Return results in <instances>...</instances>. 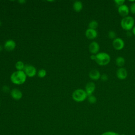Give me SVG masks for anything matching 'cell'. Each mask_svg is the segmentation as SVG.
Returning a JSON list of instances; mask_svg holds the SVG:
<instances>
[{"mask_svg":"<svg viewBox=\"0 0 135 135\" xmlns=\"http://www.w3.org/2000/svg\"><path fill=\"white\" fill-rule=\"evenodd\" d=\"M2 50H3V47H2V45H0V51H2Z\"/></svg>","mask_w":135,"mask_h":135,"instance_id":"f546056e","label":"cell"},{"mask_svg":"<svg viewBox=\"0 0 135 135\" xmlns=\"http://www.w3.org/2000/svg\"><path fill=\"white\" fill-rule=\"evenodd\" d=\"M89 28L95 30L98 27V23L95 20H92L89 23Z\"/></svg>","mask_w":135,"mask_h":135,"instance_id":"ac0fdd59","label":"cell"},{"mask_svg":"<svg viewBox=\"0 0 135 135\" xmlns=\"http://www.w3.org/2000/svg\"><path fill=\"white\" fill-rule=\"evenodd\" d=\"M73 100L77 102L84 101L88 97V95L85 90L82 89H78L73 91L72 94Z\"/></svg>","mask_w":135,"mask_h":135,"instance_id":"3957f363","label":"cell"},{"mask_svg":"<svg viewBox=\"0 0 135 135\" xmlns=\"http://www.w3.org/2000/svg\"><path fill=\"white\" fill-rule=\"evenodd\" d=\"M120 25L123 30L129 31L134 27V20L130 16L124 17L121 21Z\"/></svg>","mask_w":135,"mask_h":135,"instance_id":"277c9868","label":"cell"},{"mask_svg":"<svg viewBox=\"0 0 135 135\" xmlns=\"http://www.w3.org/2000/svg\"><path fill=\"white\" fill-rule=\"evenodd\" d=\"M73 8L74 10L77 12H80L83 8V4L81 1H75L73 4Z\"/></svg>","mask_w":135,"mask_h":135,"instance_id":"9a60e30c","label":"cell"},{"mask_svg":"<svg viewBox=\"0 0 135 135\" xmlns=\"http://www.w3.org/2000/svg\"><path fill=\"white\" fill-rule=\"evenodd\" d=\"M132 33L135 35V26H134V27L132 28Z\"/></svg>","mask_w":135,"mask_h":135,"instance_id":"83f0119b","label":"cell"},{"mask_svg":"<svg viewBox=\"0 0 135 135\" xmlns=\"http://www.w3.org/2000/svg\"><path fill=\"white\" fill-rule=\"evenodd\" d=\"M114 2L117 5L120 6L124 4L125 1L124 0H114Z\"/></svg>","mask_w":135,"mask_h":135,"instance_id":"cb8c5ba5","label":"cell"},{"mask_svg":"<svg viewBox=\"0 0 135 135\" xmlns=\"http://www.w3.org/2000/svg\"><path fill=\"white\" fill-rule=\"evenodd\" d=\"M89 76L90 78L92 80H98L100 78L101 74L98 70L96 69H93L89 72Z\"/></svg>","mask_w":135,"mask_h":135,"instance_id":"5bb4252c","label":"cell"},{"mask_svg":"<svg viewBox=\"0 0 135 135\" xmlns=\"http://www.w3.org/2000/svg\"><path fill=\"white\" fill-rule=\"evenodd\" d=\"M113 47L117 50H121L124 46V41L120 37H116L112 42Z\"/></svg>","mask_w":135,"mask_h":135,"instance_id":"8992f818","label":"cell"},{"mask_svg":"<svg viewBox=\"0 0 135 135\" xmlns=\"http://www.w3.org/2000/svg\"><path fill=\"white\" fill-rule=\"evenodd\" d=\"M1 24H2V22H1V21H0V26H1Z\"/></svg>","mask_w":135,"mask_h":135,"instance_id":"4dcf8cb0","label":"cell"},{"mask_svg":"<svg viewBox=\"0 0 135 135\" xmlns=\"http://www.w3.org/2000/svg\"><path fill=\"white\" fill-rule=\"evenodd\" d=\"M11 95L12 98L16 100H20L23 97V93L21 90L18 89L14 88L11 91Z\"/></svg>","mask_w":135,"mask_h":135,"instance_id":"ba28073f","label":"cell"},{"mask_svg":"<svg viewBox=\"0 0 135 135\" xmlns=\"http://www.w3.org/2000/svg\"><path fill=\"white\" fill-rule=\"evenodd\" d=\"M116 36H117L116 33L114 31L111 30L108 32V37L110 39H112L113 40L114 39H115L117 37Z\"/></svg>","mask_w":135,"mask_h":135,"instance_id":"44dd1931","label":"cell"},{"mask_svg":"<svg viewBox=\"0 0 135 135\" xmlns=\"http://www.w3.org/2000/svg\"><path fill=\"white\" fill-rule=\"evenodd\" d=\"M111 60L110 55L105 52H100L96 54L95 62L98 64L104 66L108 64Z\"/></svg>","mask_w":135,"mask_h":135,"instance_id":"7a4b0ae2","label":"cell"},{"mask_svg":"<svg viewBox=\"0 0 135 135\" xmlns=\"http://www.w3.org/2000/svg\"><path fill=\"white\" fill-rule=\"evenodd\" d=\"M27 76L24 71H16L11 75V82L16 85H21L25 83Z\"/></svg>","mask_w":135,"mask_h":135,"instance_id":"6da1fadb","label":"cell"},{"mask_svg":"<svg viewBox=\"0 0 135 135\" xmlns=\"http://www.w3.org/2000/svg\"><path fill=\"white\" fill-rule=\"evenodd\" d=\"M15 66L17 71H23L25 65L22 61H18L16 62Z\"/></svg>","mask_w":135,"mask_h":135,"instance_id":"e0dca14e","label":"cell"},{"mask_svg":"<svg viewBox=\"0 0 135 135\" xmlns=\"http://www.w3.org/2000/svg\"><path fill=\"white\" fill-rule=\"evenodd\" d=\"M118 11L119 14L121 16L123 17H126L128 16L129 13V8L127 5L125 4H123L118 7Z\"/></svg>","mask_w":135,"mask_h":135,"instance_id":"30bf717a","label":"cell"},{"mask_svg":"<svg viewBox=\"0 0 135 135\" xmlns=\"http://www.w3.org/2000/svg\"><path fill=\"white\" fill-rule=\"evenodd\" d=\"M87 98H88V102H89L90 103H91V104H94V103H95L97 102V98L95 97V96H94V95H93V94L88 96Z\"/></svg>","mask_w":135,"mask_h":135,"instance_id":"d6986e66","label":"cell"},{"mask_svg":"<svg viewBox=\"0 0 135 135\" xmlns=\"http://www.w3.org/2000/svg\"><path fill=\"white\" fill-rule=\"evenodd\" d=\"M120 135H126V134H120Z\"/></svg>","mask_w":135,"mask_h":135,"instance_id":"1f68e13d","label":"cell"},{"mask_svg":"<svg viewBox=\"0 0 135 135\" xmlns=\"http://www.w3.org/2000/svg\"><path fill=\"white\" fill-rule=\"evenodd\" d=\"M90 59L92 60H94L95 61V59H96V54H92L90 56Z\"/></svg>","mask_w":135,"mask_h":135,"instance_id":"4316f807","label":"cell"},{"mask_svg":"<svg viewBox=\"0 0 135 135\" xmlns=\"http://www.w3.org/2000/svg\"><path fill=\"white\" fill-rule=\"evenodd\" d=\"M85 35L88 39L93 40L97 37L98 35V33L96 30H93V29L88 28L85 31Z\"/></svg>","mask_w":135,"mask_h":135,"instance_id":"4fadbf2b","label":"cell"},{"mask_svg":"<svg viewBox=\"0 0 135 135\" xmlns=\"http://www.w3.org/2000/svg\"><path fill=\"white\" fill-rule=\"evenodd\" d=\"M115 63L118 66L122 67L125 63V59L122 56H118L116 58Z\"/></svg>","mask_w":135,"mask_h":135,"instance_id":"2e32d148","label":"cell"},{"mask_svg":"<svg viewBox=\"0 0 135 135\" xmlns=\"http://www.w3.org/2000/svg\"><path fill=\"white\" fill-rule=\"evenodd\" d=\"M10 89H9V88L8 86L7 85H4L3 87H2V91L5 92V93H7L9 91Z\"/></svg>","mask_w":135,"mask_h":135,"instance_id":"484cf974","label":"cell"},{"mask_svg":"<svg viewBox=\"0 0 135 135\" xmlns=\"http://www.w3.org/2000/svg\"><path fill=\"white\" fill-rule=\"evenodd\" d=\"M0 107H1V103H0Z\"/></svg>","mask_w":135,"mask_h":135,"instance_id":"d6a6232c","label":"cell"},{"mask_svg":"<svg viewBox=\"0 0 135 135\" xmlns=\"http://www.w3.org/2000/svg\"><path fill=\"white\" fill-rule=\"evenodd\" d=\"M23 71L25 72L26 76L30 78L34 77L37 72L36 68L33 65L30 64L25 65Z\"/></svg>","mask_w":135,"mask_h":135,"instance_id":"5b68a950","label":"cell"},{"mask_svg":"<svg viewBox=\"0 0 135 135\" xmlns=\"http://www.w3.org/2000/svg\"><path fill=\"white\" fill-rule=\"evenodd\" d=\"M129 9L132 14H135V2H133L131 4Z\"/></svg>","mask_w":135,"mask_h":135,"instance_id":"603a6c76","label":"cell"},{"mask_svg":"<svg viewBox=\"0 0 135 135\" xmlns=\"http://www.w3.org/2000/svg\"><path fill=\"white\" fill-rule=\"evenodd\" d=\"M4 47L7 51H12L16 47V43L13 40H8L5 41Z\"/></svg>","mask_w":135,"mask_h":135,"instance_id":"52a82bcc","label":"cell"},{"mask_svg":"<svg viewBox=\"0 0 135 135\" xmlns=\"http://www.w3.org/2000/svg\"><path fill=\"white\" fill-rule=\"evenodd\" d=\"M101 135H120V134L114 131H108L104 132Z\"/></svg>","mask_w":135,"mask_h":135,"instance_id":"7402d4cb","label":"cell"},{"mask_svg":"<svg viewBox=\"0 0 135 135\" xmlns=\"http://www.w3.org/2000/svg\"><path fill=\"white\" fill-rule=\"evenodd\" d=\"M89 50L92 54H97L100 50L99 44L97 42L93 41L89 44Z\"/></svg>","mask_w":135,"mask_h":135,"instance_id":"8fae6325","label":"cell"},{"mask_svg":"<svg viewBox=\"0 0 135 135\" xmlns=\"http://www.w3.org/2000/svg\"><path fill=\"white\" fill-rule=\"evenodd\" d=\"M95 89V85L93 82H89L86 83L85 87V91L88 96L92 95Z\"/></svg>","mask_w":135,"mask_h":135,"instance_id":"7c38bea8","label":"cell"},{"mask_svg":"<svg viewBox=\"0 0 135 135\" xmlns=\"http://www.w3.org/2000/svg\"><path fill=\"white\" fill-rule=\"evenodd\" d=\"M18 2L20 3H21V4H24V3H25L26 2V1H24V0H23V1H19Z\"/></svg>","mask_w":135,"mask_h":135,"instance_id":"f1b7e54d","label":"cell"},{"mask_svg":"<svg viewBox=\"0 0 135 135\" xmlns=\"http://www.w3.org/2000/svg\"><path fill=\"white\" fill-rule=\"evenodd\" d=\"M117 77L120 80L125 79L128 75V72L126 69L123 68H119L116 72Z\"/></svg>","mask_w":135,"mask_h":135,"instance_id":"9c48e42d","label":"cell"},{"mask_svg":"<svg viewBox=\"0 0 135 135\" xmlns=\"http://www.w3.org/2000/svg\"><path fill=\"white\" fill-rule=\"evenodd\" d=\"M37 76L40 78H44L46 75V71L44 69H41L38 70V71L37 72Z\"/></svg>","mask_w":135,"mask_h":135,"instance_id":"ffe728a7","label":"cell"},{"mask_svg":"<svg viewBox=\"0 0 135 135\" xmlns=\"http://www.w3.org/2000/svg\"><path fill=\"white\" fill-rule=\"evenodd\" d=\"M100 78H101L102 81H107L108 80V75L107 74L104 73V74H102L101 75Z\"/></svg>","mask_w":135,"mask_h":135,"instance_id":"d4e9b609","label":"cell"}]
</instances>
